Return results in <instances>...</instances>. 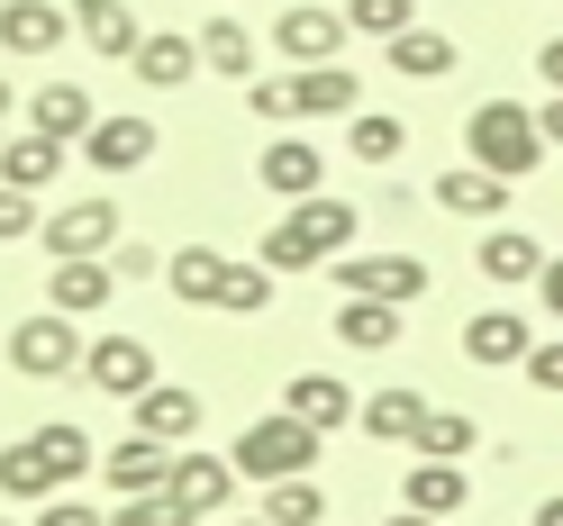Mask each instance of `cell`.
Listing matches in <instances>:
<instances>
[{"instance_id":"35","label":"cell","mask_w":563,"mask_h":526,"mask_svg":"<svg viewBox=\"0 0 563 526\" xmlns=\"http://www.w3.org/2000/svg\"><path fill=\"white\" fill-rule=\"evenodd\" d=\"M219 309H228V318H264V309H273V272H264L255 255H228V282H219Z\"/></svg>"},{"instance_id":"17","label":"cell","mask_w":563,"mask_h":526,"mask_svg":"<svg viewBox=\"0 0 563 526\" xmlns=\"http://www.w3.org/2000/svg\"><path fill=\"white\" fill-rule=\"evenodd\" d=\"M255 182H264L273 200H309V191L328 182V155L309 146V136H273V146H264V164H255Z\"/></svg>"},{"instance_id":"21","label":"cell","mask_w":563,"mask_h":526,"mask_svg":"<svg viewBox=\"0 0 563 526\" xmlns=\"http://www.w3.org/2000/svg\"><path fill=\"white\" fill-rule=\"evenodd\" d=\"M91 119H100V100H91L82 82H46L37 100H27V127H37V136H55V146H82V136H91Z\"/></svg>"},{"instance_id":"38","label":"cell","mask_w":563,"mask_h":526,"mask_svg":"<svg viewBox=\"0 0 563 526\" xmlns=\"http://www.w3.org/2000/svg\"><path fill=\"white\" fill-rule=\"evenodd\" d=\"M37 227H46V209H37V191L0 182V245H10V236H37Z\"/></svg>"},{"instance_id":"9","label":"cell","mask_w":563,"mask_h":526,"mask_svg":"<svg viewBox=\"0 0 563 526\" xmlns=\"http://www.w3.org/2000/svg\"><path fill=\"white\" fill-rule=\"evenodd\" d=\"M236 463H219V454H173V481H164V500L183 508L191 526H219L228 517V500H236Z\"/></svg>"},{"instance_id":"22","label":"cell","mask_w":563,"mask_h":526,"mask_svg":"<svg viewBox=\"0 0 563 526\" xmlns=\"http://www.w3.org/2000/svg\"><path fill=\"white\" fill-rule=\"evenodd\" d=\"M128 74L146 82V91H183V82L200 74V37H173V27H155V37H136Z\"/></svg>"},{"instance_id":"8","label":"cell","mask_w":563,"mask_h":526,"mask_svg":"<svg viewBox=\"0 0 563 526\" xmlns=\"http://www.w3.org/2000/svg\"><path fill=\"white\" fill-rule=\"evenodd\" d=\"M82 381H91L100 400H136V391H155V355H146V336H128V327L91 336V345H82Z\"/></svg>"},{"instance_id":"28","label":"cell","mask_w":563,"mask_h":526,"mask_svg":"<svg viewBox=\"0 0 563 526\" xmlns=\"http://www.w3.org/2000/svg\"><path fill=\"white\" fill-rule=\"evenodd\" d=\"M164 282H173V300H191V309H219L228 255H219V245H173V255H164Z\"/></svg>"},{"instance_id":"37","label":"cell","mask_w":563,"mask_h":526,"mask_svg":"<svg viewBox=\"0 0 563 526\" xmlns=\"http://www.w3.org/2000/svg\"><path fill=\"white\" fill-rule=\"evenodd\" d=\"M345 27H355V37H382V46H391L400 27H418V10H409V0H345Z\"/></svg>"},{"instance_id":"5","label":"cell","mask_w":563,"mask_h":526,"mask_svg":"<svg viewBox=\"0 0 563 526\" xmlns=\"http://www.w3.org/2000/svg\"><path fill=\"white\" fill-rule=\"evenodd\" d=\"M345 37H355V27H345V10H319V0H282V19L264 27V46L291 64V74H309V64H336Z\"/></svg>"},{"instance_id":"40","label":"cell","mask_w":563,"mask_h":526,"mask_svg":"<svg viewBox=\"0 0 563 526\" xmlns=\"http://www.w3.org/2000/svg\"><path fill=\"white\" fill-rule=\"evenodd\" d=\"M527 381L563 400V336H537V355H527Z\"/></svg>"},{"instance_id":"13","label":"cell","mask_w":563,"mask_h":526,"mask_svg":"<svg viewBox=\"0 0 563 526\" xmlns=\"http://www.w3.org/2000/svg\"><path fill=\"white\" fill-rule=\"evenodd\" d=\"M110 291H119L110 255H64V264H46V309H64V318H100Z\"/></svg>"},{"instance_id":"16","label":"cell","mask_w":563,"mask_h":526,"mask_svg":"<svg viewBox=\"0 0 563 526\" xmlns=\"http://www.w3.org/2000/svg\"><path fill=\"white\" fill-rule=\"evenodd\" d=\"M282 409H291L300 417V427H319V436H336V427H355V391H345V381L336 372H291V381H282Z\"/></svg>"},{"instance_id":"50","label":"cell","mask_w":563,"mask_h":526,"mask_svg":"<svg viewBox=\"0 0 563 526\" xmlns=\"http://www.w3.org/2000/svg\"><path fill=\"white\" fill-rule=\"evenodd\" d=\"M0 526H10V517H0Z\"/></svg>"},{"instance_id":"25","label":"cell","mask_w":563,"mask_h":526,"mask_svg":"<svg viewBox=\"0 0 563 526\" xmlns=\"http://www.w3.org/2000/svg\"><path fill=\"white\" fill-rule=\"evenodd\" d=\"M464 500H473L464 463H428L418 454V472H400V508H418V517H464Z\"/></svg>"},{"instance_id":"49","label":"cell","mask_w":563,"mask_h":526,"mask_svg":"<svg viewBox=\"0 0 563 526\" xmlns=\"http://www.w3.org/2000/svg\"><path fill=\"white\" fill-rule=\"evenodd\" d=\"M219 526H264V517H219Z\"/></svg>"},{"instance_id":"34","label":"cell","mask_w":563,"mask_h":526,"mask_svg":"<svg viewBox=\"0 0 563 526\" xmlns=\"http://www.w3.org/2000/svg\"><path fill=\"white\" fill-rule=\"evenodd\" d=\"M473 445H482V427H473L464 409H428V427H418V445H409V454H428V463H464Z\"/></svg>"},{"instance_id":"10","label":"cell","mask_w":563,"mask_h":526,"mask_svg":"<svg viewBox=\"0 0 563 526\" xmlns=\"http://www.w3.org/2000/svg\"><path fill=\"white\" fill-rule=\"evenodd\" d=\"M328 272H336L345 300H391V309H409L418 291H428V264L418 255H336Z\"/></svg>"},{"instance_id":"4","label":"cell","mask_w":563,"mask_h":526,"mask_svg":"<svg viewBox=\"0 0 563 526\" xmlns=\"http://www.w3.org/2000/svg\"><path fill=\"white\" fill-rule=\"evenodd\" d=\"M10 372L19 381H64V372H82V327L64 318V309H37V318H19L10 327Z\"/></svg>"},{"instance_id":"30","label":"cell","mask_w":563,"mask_h":526,"mask_svg":"<svg viewBox=\"0 0 563 526\" xmlns=\"http://www.w3.org/2000/svg\"><path fill=\"white\" fill-rule=\"evenodd\" d=\"M27 445L46 454V472H55V481H82V472H100V445L74 427V417H46V427L27 436Z\"/></svg>"},{"instance_id":"7","label":"cell","mask_w":563,"mask_h":526,"mask_svg":"<svg viewBox=\"0 0 563 526\" xmlns=\"http://www.w3.org/2000/svg\"><path fill=\"white\" fill-rule=\"evenodd\" d=\"M155 119L146 110H100L91 119V136H82V164L100 172V182H119V172H136V164H155Z\"/></svg>"},{"instance_id":"45","label":"cell","mask_w":563,"mask_h":526,"mask_svg":"<svg viewBox=\"0 0 563 526\" xmlns=\"http://www.w3.org/2000/svg\"><path fill=\"white\" fill-rule=\"evenodd\" d=\"M537 74H545V82L563 91V37H545V55H537Z\"/></svg>"},{"instance_id":"23","label":"cell","mask_w":563,"mask_h":526,"mask_svg":"<svg viewBox=\"0 0 563 526\" xmlns=\"http://www.w3.org/2000/svg\"><path fill=\"white\" fill-rule=\"evenodd\" d=\"M473 264H482V282L518 291V282H537V272H545V245L527 236V227H490V236L473 245Z\"/></svg>"},{"instance_id":"2","label":"cell","mask_w":563,"mask_h":526,"mask_svg":"<svg viewBox=\"0 0 563 526\" xmlns=\"http://www.w3.org/2000/svg\"><path fill=\"white\" fill-rule=\"evenodd\" d=\"M464 146H473L482 172L527 182V172L545 164V127H537V110H527V100H482V110L464 119Z\"/></svg>"},{"instance_id":"33","label":"cell","mask_w":563,"mask_h":526,"mask_svg":"<svg viewBox=\"0 0 563 526\" xmlns=\"http://www.w3.org/2000/svg\"><path fill=\"white\" fill-rule=\"evenodd\" d=\"M319 517H328V490L309 481V472L264 481V526H319Z\"/></svg>"},{"instance_id":"18","label":"cell","mask_w":563,"mask_h":526,"mask_svg":"<svg viewBox=\"0 0 563 526\" xmlns=\"http://www.w3.org/2000/svg\"><path fill=\"white\" fill-rule=\"evenodd\" d=\"M191 37H200V74H219V82H255V55H264V37H255V27H245V19H209V27H191Z\"/></svg>"},{"instance_id":"46","label":"cell","mask_w":563,"mask_h":526,"mask_svg":"<svg viewBox=\"0 0 563 526\" xmlns=\"http://www.w3.org/2000/svg\"><path fill=\"white\" fill-rule=\"evenodd\" d=\"M382 526H445V517H418V508H400V517H382Z\"/></svg>"},{"instance_id":"27","label":"cell","mask_w":563,"mask_h":526,"mask_svg":"<svg viewBox=\"0 0 563 526\" xmlns=\"http://www.w3.org/2000/svg\"><path fill=\"white\" fill-rule=\"evenodd\" d=\"M454 64H464V46H454L445 27H400V37H391V74L400 82H445Z\"/></svg>"},{"instance_id":"3","label":"cell","mask_w":563,"mask_h":526,"mask_svg":"<svg viewBox=\"0 0 563 526\" xmlns=\"http://www.w3.org/2000/svg\"><path fill=\"white\" fill-rule=\"evenodd\" d=\"M319 427H300L291 409H273V417H255L236 445H228V463L245 472V481H291V472H319Z\"/></svg>"},{"instance_id":"48","label":"cell","mask_w":563,"mask_h":526,"mask_svg":"<svg viewBox=\"0 0 563 526\" xmlns=\"http://www.w3.org/2000/svg\"><path fill=\"white\" fill-rule=\"evenodd\" d=\"M10 110H19V91H10V74H0V119H10Z\"/></svg>"},{"instance_id":"43","label":"cell","mask_w":563,"mask_h":526,"mask_svg":"<svg viewBox=\"0 0 563 526\" xmlns=\"http://www.w3.org/2000/svg\"><path fill=\"white\" fill-rule=\"evenodd\" d=\"M537 300H545V318H563V255H545V272H537Z\"/></svg>"},{"instance_id":"20","label":"cell","mask_w":563,"mask_h":526,"mask_svg":"<svg viewBox=\"0 0 563 526\" xmlns=\"http://www.w3.org/2000/svg\"><path fill=\"white\" fill-rule=\"evenodd\" d=\"M364 110V82L345 74V64H309L291 74V119H355Z\"/></svg>"},{"instance_id":"42","label":"cell","mask_w":563,"mask_h":526,"mask_svg":"<svg viewBox=\"0 0 563 526\" xmlns=\"http://www.w3.org/2000/svg\"><path fill=\"white\" fill-rule=\"evenodd\" d=\"M37 526H110V517L82 508V500H46V508H37Z\"/></svg>"},{"instance_id":"36","label":"cell","mask_w":563,"mask_h":526,"mask_svg":"<svg viewBox=\"0 0 563 526\" xmlns=\"http://www.w3.org/2000/svg\"><path fill=\"white\" fill-rule=\"evenodd\" d=\"M0 490H10V500H55L64 481L46 472V454H37V445L19 436V445H0Z\"/></svg>"},{"instance_id":"1","label":"cell","mask_w":563,"mask_h":526,"mask_svg":"<svg viewBox=\"0 0 563 526\" xmlns=\"http://www.w3.org/2000/svg\"><path fill=\"white\" fill-rule=\"evenodd\" d=\"M345 245H355V209L328 200V191H309V200L282 209V227H264L255 264H264V272H309V264H336Z\"/></svg>"},{"instance_id":"32","label":"cell","mask_w":563,"mask_h":526,"mask_svg":"<svg viewBox=\"0 0 563 526\" xmlns=\"http://www.w3.org/2000/svg\"><path fill=\"white\" fill-rule=\"evenodd\" d=\"M400 146H409V127L391 110H355V119H345V155H355V164H400Z\"/></svg>"},{"instance_id":"14","label":"cell","mask_w":563,"mask_h":526,"mask_svg":"<svg viewBox=\"0 0 563 526\" xmlns=\"http://www.w3.org/2000/svg\"><path fill=\"white\" fill-rule=\"evenodd\" d=\"M64 37H74L64 0H0V55H55Z\"/></svg>"},{"instance_id":"44","label":"cell","mask_w":563,"mask_h":526,"mask_svg":"<svg viewBox=\"0 0 563 526\" xmlns=\"http://www.w3.org/2000/svg\"><path fill=\"white\" fill-rule=\"evenodd\" d=\"M537 127H545V146H563V91H554L545 110H537Z\"/></svg>"},{"instance_id":"6","label":"cell","mask_w":563,"mask_h":526,"mask_svg":"<svg viewBox=\"0 0 563 526\" xmlns=\"http://www.w3.org/2000/svg\"><path fill=\"white\" fill-rule=\"evenodd\" d=\"M37 245H46L55 264H64V255H110V245H119V200H110V191H82V200L46 209Z\"/></svg>"},{"instance_id":"24","label":"cell","mask_w":563,"mask_h":526,"mask_svg":"<svg viewBox=\"0 0 563 526\" xmlns=\"http://www.w3.org/2000/svg\"><path fill=\"white\" fill-rule=\"evenodd\" d=\"M509 191H518V182H500V172H482V164L437 172V209H445V219H500Z\"/></svg>"},{"instance_id":"19","label":"cell","mask_w":563,"mask_h":526,"mask_svg":"<svg viewBox=\"0 0 563 526\" xmlns=\"http://www.w3.org/2000/svg\"><path fill=\"white\" fill-rule=\"evenodd\" d=\"M64 10H74V37H82L91 55H110V64H128V55H136V37H146L128 0H64Z\"/></svg>"},{"instance_id":"15","label":"cell","mask_w":563,"mask_h":526,"mask_svg":"<svg viewBox=\"0 0 563 526\" xmlns=\"http://www.w3.org/2000/svg\"><path fill=\"white\" fill-rule=\"evenodd\" d=\"M527 355H537V327H527L518 309H482V318H464V363L509 372V363H527Z\"/></svg>"},{"instance_id":"26","label":"cell","mask_w":563,"mask_h":526,"mask_svg":"<svg viewBox=\"0 0 563 526\" xmlns=\"http://www.w3.org/2000/svg\"><path fill=\"white\" fill-rule=\"evenodd\" d=\"M428 391H373L364 409H355V427L373 436V445H418V427H428Z\"/></svg>"},{"instance_id":"11","label":"cell","mask_w":563,"mask_h":526,"mask_svg":"<svg viewBox=\"0 0 563 526\" xmlns=\"http://www.w3.org/2000/svg\"><path fill=\"white\" fill-rule=\"evenodd\" d=\"M200 417H209V400L183 391V381H155V391H136V400H128V427H136V436H155V445H191V436H200Z\"/></svg>"},{"instance_id":"41","label":"cell","mask_w":563,"mask_h":526,"mask_svg":"<svg viewBox=\"0 0 563 526\" xmlns=\"http://www.w3.org/2000/svg\"><path fill=\"white\" fill-rule=\"evenodd\" d=\"M110 272H119V282H146V272H155V245H110Z\"/></svg>"},{"instance_id":"39","label":"cell","mask_w":563,"mask_h":526,"mask_svg":"<svg viewBox=\"0 0 563 526\" xmlns=\"http://www.w3.org/2000/svg\"><path fill=\"white\" fill-rule=\"evenodd\" d=\"M110 526H191V517L155 490V500H119V508H110Z\"/></svg>"},{"instance_id":"29","label":"cell","mask_w":563,"mask_h":526,"mask_svg":"<svg viewBox=\"0 0 563 526\" xmlns=\"http://www.w3.org/2000/svg\"><path fill=\"white\" fill-rule=\"evenodd\" d=\"M336 345H355V355H391V345H400V309L391 300H345L336 309Z\"/></svg>"},{"instance_id":"47","label":"cell","mask_w":563,"mask_h":526,"mask_svg":"<svg viewBox=\"0 0 563 526\" xmlns=\"http://www.w3.org/2000/svg\"><path fill=\"white\" fill-rule=\"evenodd\" d=\"M537 526H563V490H554V500H545V508H537Z\"/></svg>"},{"instance_id":"12","label":"cell","mask_w":563,"mask_h":526,"mask_svg":"<svg viewBox=\"0 0 563 526\" xmlns=\"http://www.w3.org/2000/svg\"><path fill=\"white\" fill-rule=\"evenodd\" d=\"M173 454H183V445H155V436H119L110 454H100V481H110L119 490V500H155V490L173 481Z\"/></svg>"},{"instance_id":"31","label":"cell","mask_w":563,"mask_h":526,"mask_svg":"<svg viewBox=\"0 0 563 526\" xmlns=\"http://www.w3.org/2000/svg\"><path fill=\"white\" fill-rule=\"evenodd\" d=\"M55 172H64V146H55V136H37V127L0 146V182H19V191H46Z\"/></svg>"}]
</instances>
